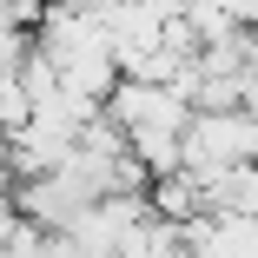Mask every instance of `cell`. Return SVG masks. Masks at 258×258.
<instances>
[{
    "label": "cell",
    "instance_id": "obj_1",
    "mask_svg": "<svg viewBox=\"0 0 258 258\" xmlns=\"http://www.w3.org/2000/svg\"><path fill=\"white\" fill-rule=\"evenodd\" d=\"M20 225V212H14V192H0V245H7V232Z\"/></svg>",
    "mask_w": 258,
    "mask_h": 258
}]
</instances>
